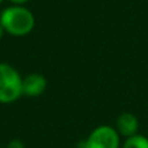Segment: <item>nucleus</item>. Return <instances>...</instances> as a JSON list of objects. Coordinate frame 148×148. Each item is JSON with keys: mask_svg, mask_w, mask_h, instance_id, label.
I'll return each instance as SVG.
<instances>
[{"mask_svg": "<svg viewBox=\"0 0 148 148\" xmlns=\"http://www.w3.org/2000/svg\"><path fill=\"white\" fill-rule=\"evenodd\" d=\"M0 25L4 31L14 36H23L34 29L35 18L29 9L20 5L9 7L0 14Z\"/></svg>", "mask_w": 148, "mask_h": 148, "instance_id": "f257e3e1", "label": "nucleus"}, {"mask_svg": "<svg viewBox=\"0 0 148 148\" xmlns=\"http://www.w3.org/2000/svg\"><path fill=\"white\" fill-rule=\"evenodd\" d=\"M22 95V78L13 66L0 62V103H13Z\"/></svg>", "mask_w": 148, "mask_h": 148, "instance_id": "f03ea898", "label": "nucleus"}, {"mask_svg": "<svg viewBox=\"0 0 148 148\" xmlns=\"http://www.w3.org/2000/svg\"><path fill=\"white\" fill-rule=\"evenodd\" d=\"M118 146L120 139L117 131L109 126H99L79 148H118Z\"/></svg>", "mask_w": 148, "mask_h": 148, "instance_id": "7ed1b4c3", "label": "nucleus"}, {"mask_svg": "<svg viewBox=\"0 0 148 148\" xmlns=\"http://www.w3.org/2000/svg\"><path fill=\"white\" fill-rule=\"evenodd\" d=\"M47 87V79L42 74L33 73L22 79V95L30 97L39 96Z\"/></svg>", "mask_w": 148, "mask_h": 148, "instance_id": "20e7f679", "label": "nucleus"}, {"mask_svg": "<svg viewBox=\"0 0 148 148\" xmlns=\"http://www.w3.org/2000/svg\"><path fill=\"white\" fill-rule=\"evenodd\" d=\"M117 129L122 135L125 136H134L138 129V120L131 113H122L117 118Z\"/></svg>", "mask_w": 148, "mask_h": 148, "instance_id": "39448f33", "label": "nucleus"}, {"mask_svg": "<svg viewBox=\"0 0 148 148\" xmlns=\"http://www.w3.org/2000/svg\"><path fill=\"white\" fill-rule=\"evenodd\" d=\"M123 148H148V139L143 135L130 136L125 142Z\"/></svg>", "mask_w": 148, "mask_h": 148, "instance_id": "423d86ee", "label": "nucleus"}, {"mask_svg": "<svg viewBox=\"0 0 148 148\" xmlns=\"http://www.w3.org/2000/svg\"><path fill=\"white\" fill-rule=\"evenodd\" d=\"M8 148H23V143L20 142L18 139H13L12 142H9Z\"/></svg>", "mask_w": 148, "mask_h": 148, "instance_id": "0eeeda50", "label": "nucleus"}, {"mask_svg": "<svg viewBox=\"0 0 148 148\" xmlns=\"http://www.w3.org/2000/svg\"><path fill=\"white\" fill-rule=\"evenodd\" d=\"M10 1L13 3V4H17V5H20V4H23V3H26L27 0H10Z\"/></svg>", "mask_w": 148, "mask_h": 148, "instance_id": "6e6552de", "label": "nucleus"}, {"mask_svg": "<svg viewBox=\"0 0 148 148\" xmlns=\"http://www.w3.org/2000/svg\"><path fill=\"white\" fill-rule=\"evenodd\" d=\"M3 34H4V29H3V26L0 25V39L3 38Z\"/></svg>", "mask_w": 148, "mask_h": 148, "instance_id": "1a4fd4ad", "label": "nucleus"}, {"mask_svg": "<svg viewBox=\"0 0 148 148\" xmlns=\"http://www.w3.org/2000/svg\"><path fill=\"white\" fill-rule=\"evenodd\" d=\"M1 1H3V0H0V3H1Z\"/></svg>", "mask_w": 148, "mask_h": 148, "instance_id": "9d476101", "label": "nucleus"}]
</instances>
